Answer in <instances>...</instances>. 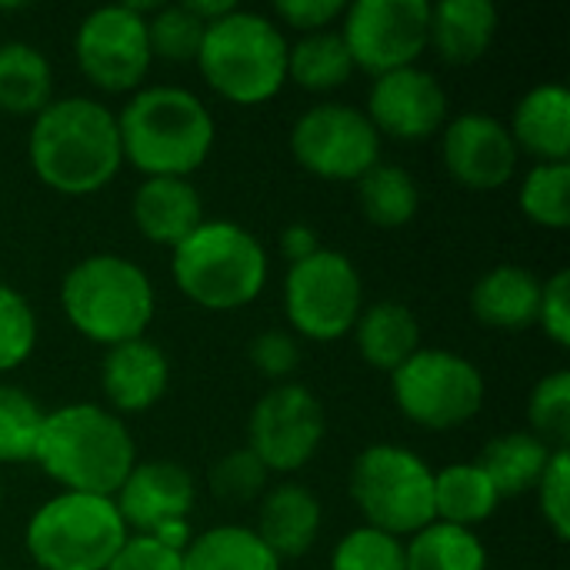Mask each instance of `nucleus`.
<instances>
[{
  "mask_svg": "<svg viewBox=\"0 0 570 570\" xmlns=\"http://www.w3.org/2000/svg\"><path fill=\"white\" fill-rule=\"evenodd\" d=\"M444 167L468 190H498L518 170L511 130L488 114H461L444 130Z\"/></svg>",
  "mask_w": 570,
  "mask_h": 570,
  "instance_id": "obj_16",
  "label": "nucleus"
},
{
  "mask_svg": "<svg viewBox=\"0 0 570 570\" xmlns=\"http://www.w3.org/2000/svg\"><path fill=\"white\" fill-rule=\"evenodd\" d=\"M331 570H407L404 541L367 524L354 528L337 541Z\"/></svg>",
  "mask_w": 570,
  "mask_h": 570,
  "instance_id": "obj_35",
  "label": "nucleus"
},
{
  "mask_svg": "<svg viewBox=\"0 0 570 570\" xmlns=\"http://www.w3.org/2000/svg\"><path fill=\"white\" fill-rule=\"evenodd\" d=\"M100 387L114 414L150 411L170 387V361L147 337L107 347L100 364Z\"/></svg>",
  "mask_w": 570,
  "mask_h": 570,
  "instance_id": "obj_18",
  "label": "nucleus"
},
{
  "mask_svg": "<svg viewBox=\"0 0 570 570\" xmlns=\"http://www.w3.org/2000/svg\"><path fill=\"white\" fill-rule=\"evenodd\" d=\"M344 7L347 3L341 0H277L274 13L304 33H317L327 30V23H334L337 17H344Z\"/></svg>",
  "mask_w": 570,
  "mask_h": 570,
  "instance_id": "obj_43",
  "label": "nucleus"
},
{
  "mask_svg": "<svg viewBox=\"0 0 570 570\" xmlns=\"http://www.w3.org/2000/svg\"><path fill=\"white\" fill-rule=\"evenodd\" d=\"M197 67L224 100L267 104L287 83V40L271 17L234 7L204 27Z\"/></svg>",
  "mask_w": 570,
  "mask_h": 570,
  "instance_id": "obj_6",
  "label": "nucleus"
},
{
  "mask_svg": "<svg viewBox=\"0 0 570 570\" xmlns=\"http://www.w3.org/2000/svg\"><path fill=\"white\" fill-rule=\"evenodd\" d=\"M137 230L160 247H177L204 224V200L184 177H147L130 204Z\"/></svg>",
  "mask_w": 570,
  "mask_h": 570,
  "instance_id": "obj_19",
  "label": "nucleus"
},
{
  "mask_svg": "<svg viewBox=\"0 0 570 570\" xmlns=\"http://www.w3.org/2000/svg\"><path fill=\"white\" fill-rule=\"evenodd\" d=\"M33 461L63 491L114 498L137 464V444L114 411L67 404L43 417Z\"/></svg>",
  "mask_w": 570,
  "mask_h": 570,
  "instance_id": "obj_2",
  "label": "nucleus"
},
{
  "mask_svg": "<svg viewBox=\"0 0 570 570\" xmlns=\"http://www.w3.org/2000/svg\"><path fill=\"white\" fill-rule=\"evenodd\" d=\"M531 434L551 451H564L570 441V371H554L534 384L528 401Z\"/></svg>",
  "mask_w": 570,
  "mask_h": 570,
  "instance_id": "obj_34",
  "label": "nucleus"
},
{
  "mask_svg": "<svg viewBox=\"0 0 570 570\" xmlns=\"http://www.w3.org/2000/svg\"><path fill=\"white\" fill-rule=\"evenodd\" d=\"M551 454L554 451L531 431H511V434H501L491 444H484V451L474 464L491 478V484L501 498H514V494H528L538 488Z\"/></svg>",
  "mask_w": 570,
  "mask_h": 570,
  "instance_id": "obj_25",
  "label": "nucleus"
},
{
  "mask_svg": "<svg viewBox=\"0 0 570 570\" xmlns=\"http://www.w3.org/2000/svg\"><path fill=\"white\" fill-rule=\"evenodd\" d=\"M73 53L83 77L94 87L107 94H124L140 87V80L154 63L144 10L134 3H120L87 13L77 27Z\"/></svg>",
  "mask_w": 570,
  "mask_h": 570,
  "instance_id": "obj_14",
  "label": "nucleus"
},
{
  "mask_svg": "<svg viewBox=\"0 0 570 570\" xmlns=\"http://www.w3.org/2000/svg\"><path fill=\"white\" fill-rule=\"evenodd\" d=\"M130 531L114 498L60 491L27 521V554L40 570H104Z\"/></svg>",
  "mask_w": 570,
  "mask_h": 570,
  "instance_id": "obj_7",
  "label": "nucleus"
},
{
  "mask_svg": "<svg viewBox=\"0 0 570 570\" xmlns=\"http://www.w3.org/2000/svg\"><path fill=\"white\" fill-rule=\"evenodd\" d=\"M364 307V284L354 261L341 250H317L291 264L284 281V311L307 341H341L354 331Z\"/></svg>",
  "mask_w": 570,
  "mask_h": 570,
  "instance_id": "obj_10",
  "label": "nucleus"
},
{
  "mask_svg": "<svg viewBox=\"0 0 570 570\" xmlns=\"http://www.w3.org/2000/svg\"><path fill=\"white\" fill-rule=\"evenodd\" d=\"M194 498L197 488L187 468L174 461H144L134 464V471L114 494V504L127 531L154 534L174 521H190Z\"/></svg>",
  "mask_w": 570,
  "mask_h": 570,
  "instance_id": "obj_17",
  "label": "nucleus"
},
{
  "mask_svg": "<svg viewBox=\"0 0 570 570\" xmlns=\"http://www.w3.org/2000/svg\"><path fill=\"white\" fill-rule=\"evenodd\" d=\"M327 434L324 404L304 384H274L250 411L247 451L271 474H294L314 461Z\"/></svg>",
  "mask_w": 570,
  "mask_h": 570,
  "instance_id": "obj_13",
  "label": "nucleus"
},
{
  "mask_svg": "<svg viewBox=\"0 0 570 570\" xmlns=\"http://www.w3.org/2000/svg\"><path fill=\"white\" fill-rule=\"evenodd\" d=\"M177 291L204 311H237L267 287V250L240 224L204 220L170 254Z\"/></svg>",
  "mask_w": 570,
  "mask_h": 570,
  "instance_id": "obj_5",
  "label": "nucleus"
},
{
  "mask_svg": "<svg viewBox=\"0 0 570 570\" xmlns=\"http://www.w3.org/2000/svg\"><path fill=\"white\" fill-rule=\"evenodd\" d=\"M538 324L558 347H570V271H558L544 281Z\"/></svg>",
  "mask_w": 570,
  "mask_h": 570,
  "instance_id": "obj_41",
  "label": "nucleus"
},
{
  "mask_svg": "<svg viewBox=\"0 0 570 570\" xmlns=\"http://www.w3.org/2000/svg\"><path fill=\"white\" fill-rule=\"evenodd\" d=\"M511 140L518 154L538 157V164H568L570 157V94L561 83H541L528 90L511 114Z\"/></svg>",
  "mask_w": 570,
  "mask_h": 570,
  "instance_id": "obj_20",
  "label": "nucleus"
},
{
  "mask_svg": "<svg viewBox=\"0 0 570 570\" xmlns=\"http://www.w3.org/2000/svg\"><path fill=\"white\" fill-rule=\"evenodd\" d=\"M397 411L424 431H454L484 407V374L461 354L421 347L391 374Z\"/></svg>",
  "mask_w": 570,
  "mask_h": 570,
  "instance_id": "obj_9",
  "label": "nucleus"
},
{
  "mask_svg": "<svg viewBox=\"0 0 570 570\" xmlns=\"http://www.w3.org/2000/svg\"><path fill=\"white\" fill-rule=\"evenodd\" d=\"M247 357L264 377L287 384L301 367V344L287 331H264L247 344Z\"/></svg>",
  "mask_w": 570,
  "mask_h": 570,
  "instance_id": "obj_40",
  "label": "nucleus"
},
{
  "mask_svg": "<svg viewBox=\"0 0 570 570\" xmlns=\"http://www.w3.org/2000/svg\"><path fill=\"white\" fill-rule=\"evenodd\" d=\"M354 337L361 357L384 374H394L411 354L421 351V324L414 311L394 301H381L361 311L354 324Z\"/></svg>",
  "mask_w": 570,
  "mask_h": 570,
  "instance_id": "obj_24",
  "label": "nucleus"
},
{
  "mask_svg": "<svg viewBox=\"0 0 570 570\" xmlns=\"http://www.w3.org/2000/svg\"><path fill=\"white\" fill-rule=\"evenodd\" d=\"M294 160L321 180H361L381 164V134L347 104H317L294 120L291 130Z\"/></svg>",
  "mask_w": 570,
  "mask_h": 570,
  "instance_id": "obj_12",
  "label": "nucleus"
},
{
  "mask_svg": "<svg viewBox=\"0 0 570 570\" xmlns=\"http://www.w3.org/2000/svg\"><path fill=\"white\" fill-rule=\"evenodd\" d=\"M544 284L518 264H501L488 271L471 291V311L484 327L494 331H528L538 324Z\"/></svg>",
  "mask_w": 570,
  "mask_h": 570,
  "instance_id": "obj_22",
  "label": "nucleus"
},
{
  "mask_svg": "<svg viewBox=\"0 0 570 570\" xmlns=\"http://www.w3.org/2000/svg\"><path fill=\"white\" fill-rule=\"evenodd\" d=\"M27 157L50 190L63 197L97 194L124 164L117 114L90 97L50 100L33 117Z\"/></svg>",
  "mask_w": 570,
  "mask_h": 570,
  "instance_id": "obj_1",
  "label": "nucleus"
},
{
  "mask_svg": "<svg viewBox=\"0 0 570 570\" xmlns=\"http://www.w3.org/2000/svg\"><path fill=\"white\" fill-rule=\"evenodd\" d=\"M124 160L147 177H190L214 147V117L184 87H144L117 117Z\"/></svg>",
  "mask_w": 570,
  "mask_h": 570,
  "instance_id": "obj_3",
  "label": "nucleus"
},
{
  "mask_svg": "<svg viewBox=\"0 0 570 570\" xmlns=\"http://www.w3.org/2000/svg\"><path fill=\"white\" fill-rule=\"evenodd\" d=\"M321 521V501L304 484L284 481L264 494L254 531L277 554V561H291L314 548Z\"/></svg>",
  "mask_w": 570,
  "mask_h": 570,
  "instance_id": "obj_21",
  "label": "nucleus"
},
{
  "mask_svg": "<svg viewBox=\"0 0 570 570\" xmlns=\"http://www.w3.org/2000/svg\"><path fill=\"white\" fill-rule=\"evenodd\" d=\"M354 60L337 30L304 33L294 47H287V80L304 90H337L351 80Z\"/></svg>",
  "mask_w": 570,
  "mask_h": 570,
  "instance_id": "obj_31",
  "label": "nucleus"
},
{
  "mask_svg": "<svg viewBox=\"0 0 570 570\" xmlns=\"http://www.w3.org/2000/svg\"><path fill=\"white\" fill-rule=\"evenodd\" d=\"M60 307L70 327L104 347L144 337L154 321V284L120 254H90L77 261L60 284Z\"/></svg>",
  "mask_w": 570,
  "mask_h": 570,
  "instance_id": "obj_4",
  "label": "nucleus"
},
{
  "mask_svg": "<svg viewBox=\"0 0 570 570\" xmlns=\"http://www.w3.org/2000/svg\"><path fill=\"white\" fill-rule=\"evenodd\" d=\"M37 347V314L30 301L10 287L0 284V374L17 371Z\"/></svg>",
  "mask_w": 570,
  "mask_h": 570,
  "instance_id": "obj_36",
  "label": "nucleus"
},
{
  "mask_svg": "<svg viewBox=\"0 0 570 570\" xmlns=\"http://www.w3.org/2000/svg\"><path fill=\"white\" fill-rule=\"evenodd\" d=\"M357 204L374 227L394 230L417 217L421 187L411 170H404L397 164H374L357 180Z\"/></svg>",
  "mask_w": 570,
  "mask_h": 570,
  "instance_id": "obj_29",
  "label": "nucleus"
},
{
  "mask_svg": "<svg viewBox=\"0 0 570 570\" xmlns=\"http://www.w3.org/2000/svg\"><path fill=\"white\" fill-rule=\"evenodd\" d=\"M180 561L184 570H281L277 554L244 524H220L194 534Z\"/></svg>",
  "mask_w": 570,
  "mask_h": 570,
  "instance_id": "obj_26",
  "label": "nucleus"
},
{
  "mask_svg": "<svg viewBox=\"0 0 570 570\" xmlns=\"http://www.w3.org/2000/svg\"><path fill=\"white\" fill-rule=\"evenodd\" d=\"M0 501H3V491H0Z\"/></svg>",
  "mask_w": 570,
  "mask_h": 570,
  "instance_id": "obj_45",
  "label": "nucleus"
},
{
  "mask_svg": "<svg viewBox=\"0 0 570 570\" xmlns=\"http://www.w3.org/2000/svg\"><path fill=\"white\" fill-rule=\"evenodd\" d=\"M281 250H284V257H287L291 264H301V261L314 257V254L321 250L317 230L307 227V224H291V227H284V234H281Z\"/></svg>",
  "mask_w": 570,
  "mask_h": 570,
  "instance_id": "obj_44",
  "label": "nucleus"
},
{
  "mask_svg": "<svg viewBox=\"0 0 570 570\" xmlns=\"http://www.w3.org/2000/svg\"><path fill=\"white\" fill-rule=\"evenodd\" d=\"M498 504L501 494L478 464H448L434 474V521L471 531L484 524Z\"/></svg>",
  "mask_w": 570,
  "mask_h": 570,
  "instance_id": "obj_28",
  "label": "nucleus"
},
{
  "mask_svg": "<svg viewBox=\"0 0 570 570\" xmlns=\"http://www.w3.org/2000/svg\"><path fill=\"white\" fill-rule=\"evenodd\" d=\"M448 117V94L431 70L404 67L374 77L367 94V120L394 140H428Z\"/></svg>",
  "mask_w": 570,
  "mask_h": 570,
  "instance_id": "obj_15",
  "label": "nucleus"
},
{
  "mask_svg": "<svg viewBox=\"0 0 570 570\" xmlns=\"http://www.w3.org/2000/svg\"><path fill=\"white\" fill-rule=\"evenodd\" d=\"M147 37H150L154 57L187 63V60H197L200 40H204V23L184 3H174V7H160L147 20Z\"/></svg>",
  "mask_w": 570,
  "mask_h": 570,
  "instance_id": "obj_37",
  "label": "nucleus"
},
{
  "mask_svg": "<svg viewBox=\"0 0 570 570\" xmlns=\"http://www.w3.org/2000/svg\"><path fill=\"white\" fill-rule=\"evenodd\" d=\"M428 0H357L344 7V27L337 33L354 70L384 77L391 70L417 67V57L428 50Z\"/></svg>",
  "mask_w": 570,
  "mask_h": 570,
  "instance_id": "obj_11",
  "label": "nucleus"
},
{
  "mask_svg": "<svg viewBox=\"0 0 570 570\" xmlns=\"http://www.w3.org/2000/svg\"><path fill=\"white\" fill-rule=\"evenodd\" d=\"M404 564L407 570H488V548L468 528L431 521L404 544Z\"/></svg>",
  "mask_w": 570,
  "mask_h": 570,
  "instance_id": "obj_30",
  "label": "nucleus"
},
{
  "mask_svg": "<svg viewBox=\"0 0 570 570\" xmlns=\"http://www.w3.org/2000/svg\"><path fill=\"white\" fill-rule=\"evenodd\" d=\"M53 94V70L47 57L23 43H0V110L13 117H37Z\"/></svg>",
  "mask_w": 570,
  "mask_h": 570,
  "instance_id": "obj_27",
  "label": "nucleus"
},
{
  "mask_svg": "<svg viewBox=\"0 0 570 570\" xmlns=\"http://www.w3.org/2000/svg\"><path fill=\"white\" fill-rule=\"evenodd\" d=\"M498 33V7L491 0H441L431 7L428 47L448 63L468 67L488 53Z\"/></svg>",
  "mask_w": 570,
  "mask_h": 570,
  "instance_id": "obj_23",
  "label": "nucleus"
},
{
  "mask_svg": "<svg viewBox=\"0 0 570 570\" xmlns=\"http://www.w3.org/2000/svg\"><path fill=\"white\" fill-rule=\"evenodd\" d=\"M47 411L13 384H0V464H27L37 458V441Z\"/></svg>",
  "mask_w": 570,
  "mask_h": 570,
  "instance_id": "obj_32",
  "label": "nucleus"
},
{
  "mask_svg": "<svg viewBox=\"0 0 570 570\" xmlns=\"http://www.w3.org/2000/svg\"><path fill=\"white\" fill-rule=\"evenodd\" d=\"M521 210L538 227L564 230L570 224V164H534L521 184Z\"/></svg>",
  "mask_w": 570,
  "mask_h": 570,
  "instance_id": "obj_33",
  "label": "nucleus"
},
{
  "mask_svg": "<svg viewBox=\"0 0 570 570\" xmlns=\"http://www.w3.org/2000/svg\"><path fill=\"white\" fill-rule=\"evenodd\" d=\"M538 504L541 514L548 521V528L554 531L558 541L570 538V451H554L541 481H538Z\"/></svg>",
  "mask_w": 570,
  "mask_h": 570,
  "instance_id": "obj_39",
  "label": "nucleus"
},
{
  "mask_svg": "<svg viewBox=\"0 0 570 570\" xmlns=\"http://www.w3.org/2000/svg\"><path fill=\"white\" fill-rule=\"evenodd\" d=\"M351 498L367 528L411 538L434 521V471L404 444H371L351 468Z\"/></svg>",
  "mask_w": 570,
  "mask_h": 570,
  "instance_id": "obj_8",
  "label": "nucleus"
},
{
  "mask_svg": "<svg viewBox=\"0 0 570 570\" xmlns=\"http://www.w3.org/2000/svg\"><path fill=\"white\" fill-rule=\"evenodd\" d=\"M267 478L271 471L247 451L237 448L230 454H224L214 468H210V494L224 504H247L254 498H261L267 491Z\"/></svg>",
  "mask_w": 570,
  "mask_h": 570,
  "instance_id": "obj_38",
  "label": "nucleus"
},
{
  "mask_svg": "<svg viewBox=\"0 0 570 570\" xmlns=\"http://www.w3.org/2000/svg\"><path fill=\"white\" fill-rule=\"evenodd\" d=\"M104 570H184V561L177 551L164 548L160 541L147 534H130L127 544Z\"/></svg>",
  "mask_w": 570,
  "mask_h": 570,
  "instance_id": "obj_42",
  "label": "nucleus"
}]
</instances>
